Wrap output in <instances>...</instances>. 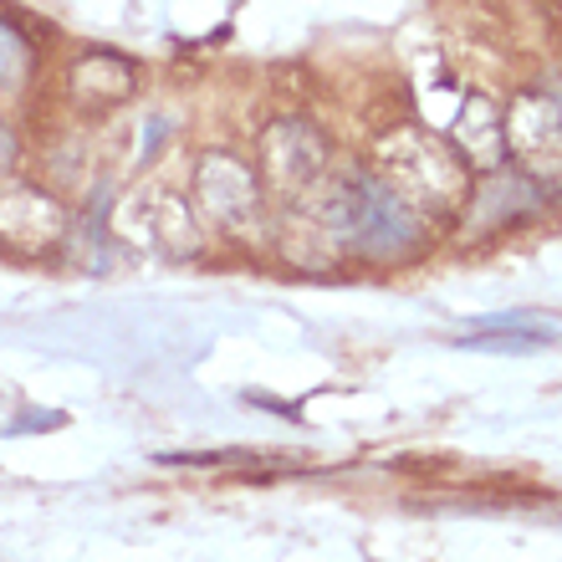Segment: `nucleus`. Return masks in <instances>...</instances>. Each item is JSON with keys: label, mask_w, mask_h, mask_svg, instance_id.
<instances>
[{"label": "nucleus", "mask_w": 562, "mask_h": 562, "mask_svg": "<svg viewBox=\"0 0 562 562\" xmlns=\"http://www.w3.org/2000/svg\"><path fill=\"white\" fill-rule=\"evenodd\" d=\"M327 225L369 256H400L419 240V210L384 175H348L327 194Z\"/></svg>", "instance_id": "nucleus-1"}, {"label": "nucleus", "mask_w": 562, "mask_h": 562, "mask_svg": "<svg viewBox=\"0 0 562 562\" xmlns=\"http://www.w3.org/2000/svg\"><path fill=\"white\" fill-rule=\"evenodd\" d=\"M512 148L532 164V175H558L562 169V113L548 98H521L517 103Z\"/></svg>", "instance_id": "nucleus-2"}, {"label": "nucleus", "mask_w": 562, "mask_h": 562, "mask_svg": "<svg viewBox=\"0 0 562 562\" xmlns=\"http://www.w3.org/2000/svg\"><path fill=\"white\" fill-rule=\"evenodd\" d=\"M267 175L281 190H302L323 175V138L307 123H277L267 134Z\"/></svg>", "instance_id": "nucleus-3"}, {"label": "nucleus", "mask_w": 562, "mask_h": 562, "mask_svg": "<svg viewBox=\"0 0 562 562\" xmlns=\"http://www.w3.org/2000/svg\"><path fill=\"white\" fill-rule=\"evenodd\" d=\"M200 200H205V210L221 225L251 221L256 215V179H251V169H240V164L225 159V154L205 159V169H200Z\"/></svg>", "instance_id": "nucleus-4"}, {"label": "nucleus", "mask_w": 562, "mask_h": 562, "mask_svg": "<svg viewBox=\"0 0 562 562\" xmlns=\"http://www.w3.org/2000/svg\"><path fill=\"white\" fill-rule=\"evenodd\" d=\"M552 333L548 327H527V333H517V327H496V333H475V338H460V348H491V353H532V348H548Z\"/></svg>", "instance_id": "nucleus-5"}, {"label": "nucleus", "mask_w": 562, "mask_h": 562, "mask_svg": "<svg viewBox=\"0 0 562 562\" xmlns=\"http://www.w3.org/2000/svg\"><path fill=\"white\" fill-rule=\"evenodd\" d=\"M26 42H21V31L11 21H0V82H21L26 77Z\"/></svg>", "instance_id": "nucleus-6"}]
</instances>
